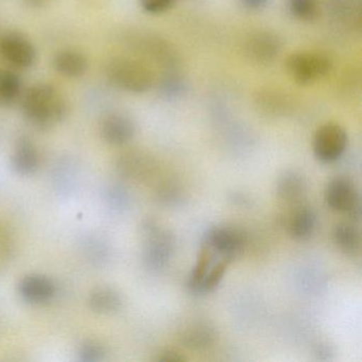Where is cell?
<instances>
[{"instance_id": "15", "label": "cell", "mask_w": 362, "mask_h": 362, "mask_svg": "<svg viewBox=\"0 0 362 362\" xmlns=\"http://www.w3.org/2000/svg\"><path fill=\"white\" fill-rule=\"evenodd\" d=\"M254 99L258 111L270 117H279L289 113L293 103L289 95L272 88L259 90Z\"/></svg>"}, {"instance_id": "30", "label": "cell", "mask_w": 362, "mask_h": 362, "mask_svg": "<svg viewBox=\"0 0 362 362\" xmlns=\"http://www.w3.org/2000/svg\"><path fill=\"white\" fill-rule=\"evenodd\" d=\"M156 200L164 206L175 207L183 202V190L175 183L160 186L156 192Z\"/></svg>"}, {"instance_id": "37", "label": "cell", "mask_w": 362, "mask_h": 362, "mask_svg": "<svg viewBox=\"0 0 362 362\" xmlns=\"http://www.w3.org/2000/svg\"><path fill=\"white\" fill-rule=\"evenodd\" d=\"M315 355L319 357V359H323V356H325L324 357V359H329V357L328 356L332 355V351H330L329 347L327 346H321L317 347V351H315Z\"/></svg>"}, {"instance_id": "1", "label": "cell", "mask_w": 362, "mask_h": 362, "mask_svg": "<svg viewBox=\"0 0 362 362\" xmlns=\"http://www.w3.org/2000/svg\"><path fill=\"white\" fill-rule=\"evenodd\" d=\"M25 119L39 130H48L62 122L69 114V105L54 86L35 84L25 93L22 100Z\"/></svg>"}, {"instance_id": "20", "label": "cell", "mask_w": 362, "mask_h": 362, "mask_svg": "<svg viewBox=\"0 0 362 362\" xmlns=\"http://www.w3.org/2000/svg\"><path fill=\"white\" fill-rule=\"evenodd\" d=\"M80 250L86 262L93 266H105L111 259V249L107 241L96 235H88L80 241Z\"/></svg>"}, {"instance_id": "25", "label": "cell", "mask_w": 362, "mask_h": 362, "mask_svg": "<svg viewBox=\"0 0 362 362\" xmlns=\"http://www.w3.org/2000/svg\"><path fill=\"white\" fill-rule=\"evenodd\" d=\"M214 252L203 243L200 252L197 258L196 266L192 269L188 276L187 288L190 293H200L201 285L204 281L205 275L209 272L211 266V260H213Z\"/></svg>"}, {"instance_id": "12", "label": "cell", "mask_w": 362, "mask_h": 362, "mask_svg": "<svg viewBox=\"0 0 362 362\" xmlns=\"http://www.w3.org/2000/svg\"><path fill=\"white\" fill-rule=\"evenodd\" d=\"M18 296L31 305H43L52 302L57 294V286L52 279L43 274H28L18 285Z\"/></svg>"}, {"instance_id": "11", "label": "cell", "mask_w": 362, "mask_h": 362, "mask_svg": "<svg viewBox=\"0 0 362 362\" xmlns=\"http://www.w3.org/2000/svg\"><path fill=\"white\" fill-rule=\"evenodd\" d=\"M99 131L105 143L119 147L132 141L136 133V126L130 116L116 112L101 120Z\"/></svg>"}, {"instance_id": "33", "label": "cell", "mask_w": 362, "mask_h": 362, "mask_svg": "<svg viewBox=\"0 0 362 362\" xmlns=\"http://www.w3.org/2000/svg\"><path fill=\"white\" fill-rule=\"evenodd\" d=\"M177 0H139L141 9L149 14H162L173 9Z\"/></svg>"}, {"instance_id": "4", "label": "cell", "mask_w": 362, "mask_h": 362, "mask_svg": "<svg viewBox=\"0 0 362 362\" xmlns=\"http://www.w3.org/2000/svg\"><path fill=\"white\" fill-rule=\"evenodd\" d=\"M332 61L320 52H298L286 61V71L292 81L300 86H310L329 75Z\"/></svg>"}, {"instance_id": "18", "label": "cell", "mask_w": 362, "mask_h": 362, "mask_svg": "<svg viewBox=\"0 0 362 362\" xmlns=\"http://www.w3.org/2000/svg\"><path fill=\"white\" fill-rule=\"evenodd\" d=\"M217 340V332L207 323H197L184 329L180 342L189 349H206Z\"/></svg>"}, {"instance_id": "16", "label": "cell", "mask_w": 362, "mask_h": 362, "mask_svg": "<svg viewBox=\"0 0 362 362\" xmlns=\"http://www.w3.org/2000/svg\"><path fill=\"white\" fill-rule=\"evenodd\" d=\"M88 305L97 315H113L122 308L124 298L115 288L99 286L88 294Z\"/></svg>"}, {"instance_id": "8", "label": "cell", "mask_w": 362, "mask_h": 362, "mask_svg": "<svg viewBox=\"0 0 362 362\" xmlns=\"http://www.w3.org/2000/svg\"><path fill=\"white\" fill-rule=\"evenodd\" d=\"M247 243V235L235 226H215L209 228L204 236L206 245L214 253L233 262L243 252Z\"/></svg>"}, {"instance_id": "17", "label": "cell", "mask_w": 362, "mask_h": 362, "mask_svg": "<svg viewBox=\"0 0 362 362\" xmlns=\"http://www.w3.org/2000/svg\"><path fill=\"white\" fill-rule=\"evenodd\" d=\"M52 65L59 75L71 79L82 77L88 69L86 57L75 49H62L57 52L52 60Z\"/></svg>"}, {"instance_id": "28", "label": "cell", "mask_w": 362, "mask_h": 362, "mask_svg": "<svg viewBox=\"0 0 362 362\" xmlns=\"http://www.w3.org/2000/svg\"><path fill=\"white\" fill-rule=\"evenodd\" d=\"M289 11L302 22H311L319 13L317 0H288Z\"/></svg>"}, {"instance_id": "10", "label": "cell", "mask_w": 362, "mask_h": 362, "mask_svg": "<svg viewBox=\"0 0 362 362\" xmlns=\"http://www.w3.org/2000/svg\"><path fill=\"white\" fill-rule=\"evenodd\" d=\"M0 54L18 69H30L37 62V49L33 42L18 31L6 33L1 37Z\"/></svg>"}, {"instance_id": "7", "label": "cell", "mask_w": 362, "mask_h": 362, "mask_svg": "<svg viewBox=\"0 0 362 362\" xmlns=\"http://www.w3.org/2000/svg\"><path fill=\"white\" fill-rule=\"evenodd\" d=\"M324 200L332 211L347 214L349 217L360 215L359 194L353 182L346 177H334L324 190Z\"/></svg>"}, {"instance_id": "35", "label": "cell", "mask_w": 362, "mask_h": 362, "mask_svg": "<svg viewBox=\"0 0 362 362\" xmlns=\"http://www.w3.org/2000/svg\"><path fill=\"white\" fill-rule=\"evenodd\" d=\"M241 6L250 11H260L270 4L271 0H239Z\"/></svg>"}, {"instance_id": "24", "label": "cell", "mask_w": 362, "mask_h": 362, "mask_svg": "<svg viewBox=\"0 0 362 362\" xmlns=\"http://www.w3.org/2000/svg\"><path fill=\"white\" fill-rule=\"evenodd\" d=\"M20 76L11 71H0V107H13L22 95Z\"/></svg>"}, {"instance_id": "13", "label": "cell", "mask_w": 362, "mask_h": 362, "mask_svg": "<svg viewBox=\"0 0 362 362\" xmlns=\"http://www.w3.org/2000/svg\"><path fill=\"white\" fill-rule=\"evenodd\" d=\"M10 166L21 177H30L39 170L41 154L33 141L27 137L18 139L10 158Z\"/></svg>"}, {"instance_id": "34", "label": "cell", "mask_w": 362, "mask_h": 362, "mask_svg": "<svg viewBox=\"0 0 362 362\" xmlns=\"http://www.w3.org/2000/svg\"><path fill=\"white\" fill-rule=\"evenodd\" d=\"M186 358L182 355L181 353L177 351H173V349H167V351H162L160 355L158 356L156 360L160 362H177L184 361Z\"/></svg>"}, {"instance_id": "21", "label": "cell", "mask_w": 362, "mask_h": 362, "mask_svg": "<svg viewBox=\"0 0 362 362\" xmlns=\"http://www.w3.org/2000/svg\"><path fill=\"white\" fill-rule=\"evenodd\" d=\"M317 226V214L310 206H302L294 213L290 221L289 232L292 238L298 241L308 240Z\"/></svg>"}, {"instance_id": "9", "label": "cell", "mask_w": 362, "mask_h": 362, "mask_svg": "<svg viewBox=\"0 0 362 362\" xmlns=\"http://www.w3.org/2000/svg\"><path fill=\"white\" fill-rule=\"evenodd\" d=\"M283 47L279 35L271 31L258 30L250 33L243 41V54L256 65H269L274 62Z\"/></svg>"}, {"instance_id": "22", "label": "cell", "mask_w": 362, "mask_h": 362, "mask_svg": "<svg viewBox=\"0 0 362 362\" xmlns=\"http://www.w3.org/2000/svg\"><path fill=\"white\" fill-rule=\"evenodd\" d=\"M332 239L337 247L347 255H356L361 247L359 230L351 223L337 224L332 230Z\"/></svg>"}, {"instance_id": "31", "label": "cell", "mask_w": 362, "mask_h": 362, "mask_svg": "<svg viewBox=\"0 0 362 362\" xmlns=\"http://www.w3.org/2000/svg\"><path fill=\"white\" fill-rule=\"evenodd\" d=\"M107 349L98 341H86L78 349V358L80 361L97 362L105 359Z\"/></svg>"}, {"instance_id": "29", "label": "cell", "mask_w": 362, "mask_h": 362, "mask_svg": "<svg viewBox=\"0 0 362 362\" xmlns=\"http://www.w3.org/2000/svg\"><path fill=\"white\" fill-rule=\"evenodd\" d=\"M230 262H232L226 259V258H221L219 262L211 267L209 272L205 275L204 281H203L202 285H201L200 293L199 294H206L209 293V292H213L220 285L222 279H223L224 274H226L228 264Z\"/></svg>"}, {"instance_id": "14", "label": "cell", "mask_w": 362, "mask_h": 362, "mask_svg": "<svg viewBox=\"0 0 362 362\" xmlns=\"http://www.w3.org/2000/svg\"><path fill=\"white\" fill-rule=\"evenodd\" d=\"M116 171L120 177L129 181H144L153 170V162L149 156L137 151L126 152L118 156Z\"/></svg>"}, {"instance_id": "6", "label": "cell", "mask_w": 362, "mask_h": 362, "mask_svg": "<svg viewBox=\"0 0 362 362\" xmlns=\"http://www.w3.org/2000/svg\"><path fill=\"white\" fill-rule=\"evenodd\" d=\"M128 35L127 43L133 50L162 65L166 71L177 69L179 56L168 42L150 33H131Z\"/></svg>"}, {"instance_id": "23", "label": "cell", "mask_w": 362, "mask_h": 362, "mask_svg": "<svg viewBox=\"0 0 362 362\" xmlns=\"http://www.w3.org/2000/svg\"><path fill=\"white\" fill-rule=\"evenodd\" d=\"M158 90L166 100H177L187 94L188 82L175 69H169L160 77Z\"/></svg>"}, {"instance_id": "3", "label": "cell", "mask_w": 362, "mask_h": 362, "mask_svg": "<svg viewBox=\"0 0 362 362\" xmlns=\"http://www.w3.org/2000/svg\"><path fill=\"white\" fill-rule=\"evenodd\" d=\"M141 235L144 239V264L151 271L162 270L173 257L175 236L170 230L160 228L152 218H147L141 222Z\"/></svg>"}, {"instance_id": "19", "label": "cell", "mask_w": 362, "mask_h": 362, "mask_svg": "<svg viewBox=\"0 0 362 362\" xmlns=\"http://www.w3.org/2000/svg\"><path fill=\"white\" fill-rule=\"evenodd\" d=\"M305 192H306L305 177L296 171H285L277 180V196L285 202H296L303 198Z\"/></svg>"}, {"instance_id": "27", "label": "cell", "mask_w": 362, "mask_h": 362, "mask_svg": "<svg viewBox=\"0 0 362 362\" xmlns=\"http://www.w3.org/2000/svg\"><path fill=\"white\" fill-rule=\"evenodd\" d=\"M75 165L69 162H60L57 166L54 173V184L59 192H69L73 190L74 186L77 183L78 173L74 168Z\"/></svg>"}, {"instance_id": "32", "label": "cell", "mask_w": 362, "mask_h": 362, "mask_svg": "<svg viewBox=\"0 0 362 362\" xmlns=\"http://www.w3.org/2000/svg\"><path fill=\"white\" fill-rule=\"evenodd\" d=\"M13 253V237L8 228L0 223V266H5L11 259Z\"/></svg>"}, {"instance_id": "2", "label": "cell", "mask_w": 362, "mask_h": 362, "mask_svg": "<svg viewBox=\"0 0 362 362\" xmlns=\"http://www.w3.org/2000/svg\"><path fill=\"white\" fill-rule=\"evenodd\" d=\"M107 80L119 90L132 94H144L156 84L151 69L136 59L114 57L105 65Z\"/></svg>"}, {"instance_id": "36", "label": "cell", "mask_w": 362, "mask_h": 362, "mask_svg": "<svg viewBox=\"0 0 362 362\" xmlns=\"http://www.w3.org/2000/svg\"><path fill=\"white\" fill-rule=\"evenodd\" d=\"M27 6L35 9H41V8L47 7L48 5L54 1V0H23Z\"/></svg>"}, {"instance_id": "26", "label": "cell", "mask_w": 362, "mask_h": 362, "mask_svg": "<svg viewBox=\"0 0 362 362\" xmlns=\"http://www.w3.org/2000/svg\"><path fill=\"white\" fill-rule=\"evenodd\" d=\"M103 201L114 211H124L131 205V196L128 190L119 184H111L103 190Z\"/></svg>"}, {"instance_id": "5", "label": "cell", "mask_w": 362, "mask_h": 362, "mask_svg": "<svg viewBox=\"0 0 362 362\" xmlns=\"http://www.w3.org/2000/svg\"><path fill=\"white\" fill-rule=\"evenodd\" d=\"M349 145L346 131L340 124L329 122L317 129L313 136V154L324 164L337 162Z\"/></svg>"}]
</instances>
